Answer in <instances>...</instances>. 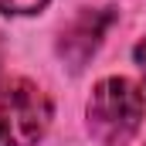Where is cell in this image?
<instances>
[{
  "label": "cell",
  "instance_id": "cell-1",
  "mask_svg": "<svg viewBox=\"0 0 146 146\" xmlns=\"http://www.w3.org/2000/svg\"><path fill=\"white\" fill-rule=\"evenodd\" d=\"M88 129L106 146H126L143 126L146 95L129 78H102L88 95Z\"/></svg>",
  "mask_w": 146,
  "mask_h": 146
},
{
  "label": "cell",
  "instance_id": "cell-2",
  "mask_svg": "<svg viewBox=\"0 0 146 146\" xmlns=\"http://www.w3.org/2000/svg\"><path fill=\"white\" fill-rule=\"evenodd\" d=\"M51 126V99L31 78L0 82V146H34Z\"/></svg>",
  "mask_w": 146,
  "mask_h": 146
},
{
  "label": "cell",
  "instance_id": "cell-3",
  "mask_svg": "<svg viewBox=\"0 0 146 146\" xmlns=\"http://www.w3.org/2000/svg\"><path fill=\"white\" fill-rule=\"evenodd\" d=\"M109 24H112L109 10H82L72 24L61 31V41H58L61 58H65L72 68H82V65L99 51V44H102Z\"/></svg>",
  "mask_w": 146,
  "mask_h": 146
},
{
  "label": "cell",
  "instance_id": "cell-5",
  "mask_svg": "<svg viewBox=\"0 0 146 146\" xmlns=\"http://www.w3.org/2000/svg\"><path fill=\"white\" fill-rule=\"evenodd\" d=\"M133 54H136V65H139V72H143V78H146V37L136 44V51H133Z\"/></svg>",
  "mask_w": 146,
  "mask_h": 146
},
{
  "label": "cell",
  "instance_id": "cell-4",
  "mask_svg": "<svg viewBox=\"0 0 146 146\" xmlns=\"http://www.w3.org/2000/svg\"><path fill=\"white\" fill-rule=\"evenodd\" d=\"M48 0H0V10L3 14H37L44 10Z\"/></svg>",
  "mask_w": 146,
  "mask_h": 146
}]
</instances>
